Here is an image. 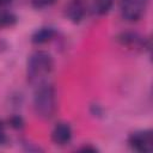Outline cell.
<instances>
[{"mask_svg":"<svg viewBox=\"0 0 153 153\" xmlns=\"http://www.w3.org/2000/svg\"><path fill=\"white\" fill-rule=\"evenodd\" d=\"M128 145L133 151L140 153H152L153 151V133L149 129L133 131L128 136Z\"/></svg>","mask_w":153,"mask_h":153,"instance_id":"cell-3","label":"cell"},{"mask_svg":"<svg viewBox=\"0 0 153 153\" xmlns=\"http://www.w3.org/2000/svg\"><path fill=\"white\" fill-rule=\"evenodd\" d=\"M114 5V0H93L92 1V10L98 16L106 14Z\"/></svg>","mask_w":153,"mask_h":153,"instance_id":"cell-9","label":"cell"},{"mask_svg":"<svg viewBox=\"0 0 153 153\" xmlns=\"http://www.w3.org/2000/svg\"><path fill=\"white\" fill-rule=\"evenodd\" d=\"M73 131L67 122H57L51 129V140L55 145L65 146L72 140Z\"/></svg>","mask_w":153,"mask_h":153,"instance_id":"cell-6","label":"cell"},{"mask_svg":"<svg viewBox=\"0 0 153 153\" xmlns=\"http://www.w3.org/2000/svg\"><path fill=\"white\" fill-rule=\"evenodd\" d=\"M16 22H17V17L12 12H7V11L0 12V26H11Z\"/></svg>","mask_w":153,"mask_h":153,"instance_id":"cell-10","label":"cell"},{"mask_svg":"<svg viewBox=\"0 0 153 153\" xmlns=\"http://www.w3.org/2000/svg\"><path fill=\"white\" fill-rule=\"evenodd\" d=\"M80 151H84V152H97L98 149H97L96 147L91 146V145H86V146L81 147V148H80Z\"/></svg>","mask_w":153,"mask_h":153,"instance_id":"cell-15","label":"cell"},{"mask_svg":"<svg viewBox=\"0 0 153 153\" xmlns=\"http://www.w3.org/2000/svg\"><path fill=\"white\" fill-rule=\"evenodd\" d=\"M8 123H10V126L13 129H18V130L22 129L24 127V124H25V122H24V120H23V117L20 115H13V116H11L8 118Z\"/></svg>","mask_w":153,"mask_h":153,"instance_id":"cell-11","label":"cell"},{"mask_svg":"<svg viewBox=\"0 0 153 153\" xmlns=\"http://www.w3.org/2000/svg\"><path fill=\"white\" fill-rule=\"evenodd\" d=\"M116 39L123 47H128V48H133V49H142V50L149 49L148 41H146L137 32L124 31V32H121Z\"/></svg>","mask_w":153,"mask_h":153,"instance_id":"cell-5","label":"cell"},{"mask_svg":"<svg viewBox=\"0 0 153 153\" xmlns=\"http://www.w3.org/2000/svg\"><path fill=\"white\" fill-rule=\"evenodd\" d=\"M56 0H31V5L35 8H45L51 6Z\"/></svg>","mask_w":153,"mask_h":153,"instance_id":"cell-12","label":"cell"},{"mask_svg":"<svg viewBox=\"0 0 153 153\" xmlns=\"http://www.w3.org/2000/svg\"><path fill=\"white\" fill-rule=\"evenodd\" d=\"M91 112H92L94 116H96V115H97V116H99V115H102V112H103V111H102V108H100L99 105L94 104V105H92V106H91Z\"/></svg>","mask_w":153,"mask_h":153,"instance_id":"cell-14","label":"cell"},{"mask_svg":"<svg viewBox=\"0 0 153 153\" xmlns=\"http://www.w3.org/2000/svg\"><path fill=\"white\" fill-rule=\"evenodd\" d=\"M56 35V31L51 26H42L37 29L32 36H31V42L33 44H44L49 41H51Z\"/></svg>","mask_w":153,"mask_h":153,"instance_id":"cell-8","label":"cell"},{"mask_svg":"<svg viewBox=\"0 0 153 153\" xmlns=\"http://www.w3.org/2000/svg\"><path fill=\"white\" fill-rule=\"evenodd\" d=\"M12 0H0V6H6L11 2Z\"/></svg>","mask_w":153,"mask_h":153,"instance_id":"cell-16","label":"cell"},{"mask_svg":"<svg viewBox=\"0 0 153 153\" xmlns=\"http://www.w3.org/2000/svg\"><path fill=\"white\" fill-rule=\"evenodd\" d=\"M56 108L57 102L55 87L48 81L37 85L33 94V109L36 115L43 120H49L54 116Z\"/></svg>","mask_w":153,"mask_h":153,"instance_id":"cell-2","label":"cell"},{"mask_svg":"<svg viewBox=\"0 0 153 153\" xmlns=\"http://www.w3.org/2000/svg\"><path fill=\"white\" fill-rule=\"evenodd\" d=\"M53 66H54L53 57L49 53L44 50L33 51L27 60V66H26L27 80L36 86L47 81L45 79L53 71Z\"/></svg>","mask_w":153,"mask_h":153,"instance_id":"cell-1","label":"cell"},{"mask_svg":"<svg viewBox=\"0 0 153 153\" xmlns=\"http://www.w3.org/2000/svg\"><path fill=\"white\" fill-rule=\"evenodd\" d=\"M7 142V134L4 123L0 121V145H5Z\"/></svg>","mask_w":153,"mask_h":153,"instance_id":"cell-13","label":"cell"},{"mask_svg":"<svg viewBox=\"0 0 153 153\" xmlns=\"http://www.w3.org/2000/svg\"><path fill=\"white\" fill-rule=\"evenodd\" d=\"M66 17L72 22V23H80L85 16H86V7L81 0H73L71 1L66 8H65Z\"/></svg>","mask_w":153,"mask_h":153,"instance_id":"cell-7","label":"cell"},{"mask_svg":"<svg viewBox=\"0 0 153 153\" xmlns=\"http://www.w3.org/2000/svg\"><path fill=\"white\" fill-rule=\"evenodd\" d=\"M149 0H121L120 11L123 19L128 22L139 20L146 11Z\"/></svg>","mask_w":153,"mask_h":153,"instance_id":"cell-4","label":"cell"}]
</instances>
